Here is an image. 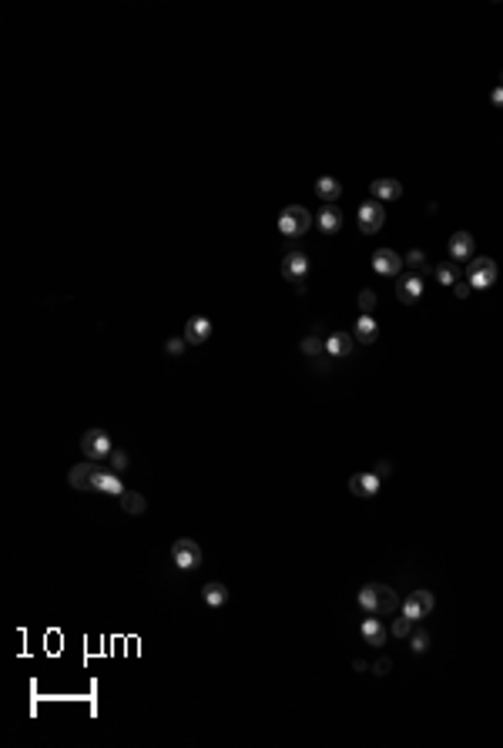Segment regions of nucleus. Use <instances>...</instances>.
<instances>
[{"instance_id": "1", "label": "nucleus", "mask_w": 503, "mask_h": 748, "mask_svg": "<svg viewBox=\"0 0 503 748\" xmlns=\"http://www.w3.org/2000/svg\"><path fill=\"white\" fill-rule=\"evenodd\" d=\"M359 608L369 611V614H393L400 608V597L386 584H366L359 591Z\"/></svg>"}, {"instance_id": "2", "label": "nucleus", "mask_w": 503, "mask_h": 748, "mask_svg": "<svg viewBox=\"0 0 503 748\" xmlns=\"http://www.w3.org/2000/svg\"><path fill=\"white\" fill-rule=\"evenodd\" d=\"M309 229H312V215L302 208V205H289V208H282V215H279V232H282V235H289V239H302Z\"/></svg>"}, {"instance_id": "3", "label": "nucleus", "mask_w": 503, "mask_h": 748, "mask_svg": "<svg viewBox=\"0 0 503 748\" xmlns=\"http://www.w3.org/2000/svg\"><path fill=\"white\" fill-rule=\"evenodd\" d=\"M466 282L473 285L477 292L490 289L493 282H497V262H493L490 255H480V259H473L470 262V268H466Z\"/></svg>"}, {"instance_id": "4", "label": "nucleus", "mask_w": 503, "mask_h": 748, "mask_svg": "<svg viewBox=\"0 0 503 748\" xmlns=\"http://www.w3.org/2000/svg\"><path fill=\"white\" fill-rule=\"evenodd\" d=\"M171 557H175V564H178L181 571H195V567L202 564V544H198V540H188V537H181V540L171 544Z\"/></svg>"}, {"instance_id": "5", "label": "nucleus", "mask_w": 503, "mask_h": 748, "mask_svg": "<svg viewBox=\"0 0 503 748\" xmlns=\"http://www.w3.org/2000/svg\"><path fill=\"white\" fill-rule=\"evenodd\" d=\"M433 604H436V601H433V591H426V587H420V591H413V594L406 597V601H403L400 608H403V614H406V618H410V621H423L426 614H429V611H433Z\"/></svg>"}, {"instance_id": "6", "label": "nucleus", "mask_w": 503, "mask_h": 748, "mask_svg": "<svg viewBox=\"0 0 503 748\" xmlns=\"http://www.w3.org/2000/svg\"><path fill=\"white\" fill-rule=\"evenodd\" d=\"M309 255L306 252H289L282 259V276L289 282H296L299 289H306V276H309Z\"/></svg>"}, {"instance_id": "7", "label": "nucleus", "mask_w": 503, "mask_h": 748, "mask_svg": "<svg viewBox=\"0 0 503 748\" xmlns=\"http://www.w3.org/2000/svg\"><path fill=\"white\" fill-rule=\"evenodd\" d=\"M81 450H84V457H91V460H104V457H111V436L104 430H88L84 436H81Z\"/></svg>"}, {"instance_id": "8", "label": "nucleus", "mask_w": 503, "mask_h": 748, "mask_svg": "<svg viewBox=\"0 0 503 748\" xmlns=\"http://www.w3.org/2000/svg\"><path fill=\"white\" fill-rule=\"evenodd\" d=\"M359 232H366V235H376V232L383 229V222H386V208H383V205L376 202H362L359 205Z\"/></svg>"}, {"instance_id": "9", "label": "nucleus", "mask_w": 503, "mask_h": 748, "mask_svg": "<svg viewBox=\"0 0 503 748\" xmlns=\"http://www.w3.org/2000/svg\"><path fill=\"white\" fill-rule=\"evenodd\" d=\"M94 477H98V463L94 460H84V463H74L67 470V483L74 490H94Z\"/></svg>"}, {"instance_id": "10", "label": "nucleus", "mask_w": 503, "mask_h": 748, "mask_svg": "<svg viewBox=\"0 0 503 748\" xmlns=\"http://www.w3.org/2000/svg\"><path fill=\"white\" fill-rule=\"evenodd\" d=\"M403 266H406V262H403V259L393 252V249H376V252H373V268L379 272V276H386V279L400 276Z\"/></svg>"}, {"instance_id": "11", "label": "nucleus", "mask_w": 503, "mask_h": 748, "mask_svg": "<svg viewBox=\"0 0 503 748\" xmlns=\"http://www.w3.org/2000/svg\"><path fill=\"white\" fill-rule=\"evenodd\" d=\"M94 490H101V494H108V497H121V494H125V483H121V473H115V470H104V467H98V477H94Z\"/></svg>"}, {"instance_id": "12", "label": "nucleus", "mask_w": 503, "mask_h": 748, "mask_svg": "<svg viewBox=\"0 0 503 748\" xmlns=\"http://www.w3.org/2000/svg\"><path fill=\"white\" fill-rule=\"evenodd\" d=\"M379 487H383L379 473H356V477H349V490L356 497H376Z\"/></svg>"}, {"instance_id": "13", "label": "nucleus", "mask_w": 503, "mask_h": 748, "mask_svg": "<svg viewBox=\"0 0 503 748\" xmlns=\"http://www.w3.org/2000/svg\"><path fill=\"white\" fill-rule=\"evenodd\" d=\"M369 195H373L376 202H396L403 195V185L396 178H376L373 185H369Z\"/></svg>"}, {"instance_id": "14", "label": "nucleus", "mask_w": 503, "mask_h": 748, "mask_svg": "<svg viewBox=\"0 0 503 748\" xmlns=\"http://www.w3.org/2000/svg\"><path fill=\"white\" fill-rule=\"evenodd\" d=\"M208 336H212V322H208L205 316H192L185 322V339H188V346L208 343Z\"/></svg>"}, {"instance_id": "15", "label": "nucleus", "mask_w": 503, "mask_h": 748, "mask_svg": "<svg viewBox=\"0 0 503 748\" xmlns=\"http://www.w3.org/2000/svg\"><path fill=\"white\" fill-rule=\"evenodd\" d=\"M473 255V235L470 232H453L450 235V259L453 262H466Z\"/></svg>"}, {"instance_id": "16", "label": "nucleus", "mask_w": 503, "mask_h": 748, "mask_svg": "<svg viewBox=\"0 0 503 748\" xmlns=\"http://www.w3.org/2000/svg\"><path fill=\"white\" fill-rule=\"evenodd\" d=\"M420 295H423V276H416V272L403 276V279H400V299H403V302L413 305Z\"/></svg>"}, {"instance_id": "17", "label": "nucleus", "mask_w": 503, "mask_h": 748, "mask_svg": "<svg viewBox=\"0 0 503 748\" xmlns=\"http://www.w3.org/2000/svg\"><path fill=\"white\" fill-rule=\"evenodd\" d=\"M362 638H366V645H373V647H379V645H386V624L379 621V618H366L362 621Z\"/></svg>"}, {"instance_id": "18", "label": "nucleus", "mask_w": 503, "mask_h": 748, "mask_svg": "<svg viewBox=\"0 0 503 748\" xmlns=\"http://www.w3.org/2000/svg\"><path fill=\"white\" fill-rule=\"evenodd\" d=\"M316 222H319V229H323L325 235H335V232L342 229V212H339L335 205H325L323 212L316 215Z\"/></svg>"}, {"instance_id": "19", "label": "nucleus", "mask_w": 503, "mask_h": 748, "mask_svg": "<svg viewBox=\"0 0 503 748\" xmlns=\"http://www.w3.org/2000/svg\"><path fill=\"white\" fill-rule=\"evenodd\" d=\"M202 597H205L208 608H221V604L229 601V587L221 581H208L205 587H202Z\"/></svg>"}, {"instance_id": "20", "label": "nucleus", "mask_w": 503, "mask_h": 748, "mask_svg": "<svg viewBox=\"0 0 503 748\" xmlns=\"http://www.w3.org/2000/svg\"><path fill=\"white\" fill-rule=\"evenodd\" d=\"M316 195L319 198H325V202L333 205L339 195H342V185H339V178H333V175H323L319 181H316Z\"/></svg>"}, {"instance_id": "21", "label": "nucleus", "mask_w": 503, "mask_h": 748, "mask_svg": "<svg viewBox=\"0 0 503 748\" xmlns=\"http://www.w3.org/2000/svg\"><path fill=\"white\" fill-rule=\"evenodd\" d=\"M376 336H379L376 319L369 316V312H362V316L356 319V339H359V343H376Z\"/></svg>"}, {"instance_id": "22", "label": "nucleus", "mask_w": 503, "mask_h": 748, "mask_svg": "<svg viewBox=\"0 0 503 748\" xmlns=\"http://www.w3.org/2000/svg\"><path fill=\"white\" fill-rule=\"evenodd\" d=\"M121 510L131 514V517H141L144 510H148V500H144L141 494H134V490H125V494H121Z\"/></svg>"}, {"instance_id": "23", "label": "nucleus", "mask_w": 503, "mask_h": 748, "mask_svg": "<svg viewBox=\"0 0 503 748\" xmlns=\"http://www.w3.org/2000/svg\"><path fill=\"white\" fill-rule=\"evenodd\" d=\"M325 353H329V356H349V353H352V336H346V332H333V336L325 339Z\"/></svg>"}, {"instance_id": "24", "label": "nucleus", "mask_w": 503, "mask_h": 748, "mask_svg": "<svg viewBox=\"0 0 503 748\" xmlns=\"http://www.w3.org/2000/svg\"><path fill=\"white\" fill-rule=\"evenodd\" d=\"M436 282H439V285H456V282H460V268H456V262H443V266H436Z\"/></svg>"}, {"instance_id": "25", "label": "nucleus", "mask_w": 503, "mask_h": 748, "mask_svg": "<svg viewBox=\"0 0 503 748\" xmlns=\"http://www.w3.org/2000/svg\"><path fill=\"white\" fill-rule=\"evenodd\" d=\"M389 634H393V638H410V634H413V621H410L406 614H400L396 621L389 624Z\"/></svg>"}, {"instance_id": "26", "label": "nucleus", "mask_w": 503, "mask_h": 748, "mask_svg": "<svg viewBox=\"0 0 503 748\" xmlns=\"http://www.w3.org/2000/svg\"><path fill=\"white\" fill-rule=\"evenodd\" d=\"M108 463H111V470H115V473H125V470H128V453H125V450H111Z\"/></svg>"}, {"instance_id": "27", "label": "nucleus", "mask_w": 503, "mask_h": 748, "mask_svg": "<svg viewBox=\"0 0 503 748\" xmlns=\"http://www.w3.org/2000/svg\"><path fill=\"white\" fill-rule=\"evenodd\" d=\"M410 647H413L416 654H423L426 647H429V634H426V631H413V634H410Z\"/></svg>"}, {"instance_id": "28", "label": "nucleus", "mask_w": 503, "mask_h": 748, "mask_svg": "<svg viewBox=\"0 0 503 748\" xmlns=\"http://www.w3.org/2000/svg\"><path fill=\"white\" fill-rule=\"evenodd\" d=\"M323 349H325V343H323V339H316V336L302 339V353H306V356H319Z\"/></svg>"}, {"instance_id": "29", "label": "nucleus", "mask_w": 503, "mask_h": 748, "mask_svg": "<svg viewBox=\"0 0 503 748\" xmlns=\"http://www.w3.org/2000/svg\"><path fill=\"white\" fill-rule=\"evenodd\" d=\"M373 305H376V292H373V289H362V292H359V309L373 316Z\"/></svg>"}, {"instance_id": "30", "label": "nucleus", "mask_w": 503, "mask_h": 748, "mask_svg": "<svg viewBox=\"0 0 503 748\" xmlns=\"http://www.w3.org/2000/svg\"><path fill=\"white\" fill-rule=\"evenodd\" d=\"M403 262H406V266H413V268H416V276H420V268L426 272V255L420 252V249H416V252H410L406 259H403Z\"/></svg>"}, {"instance_id": "31", "label": "nucleus", "mask_w": 503, "mask_h": 748, "mask_svg": "<svg viewBox=\"0 0 503 748\" xmlns=\"http://www.w3.org/2000/svg\"><path fill=\"white\" fill-rule=\"evenodd\" d=\"M185 343L188 339H168V356H181L185 353Z\"/></svg>"}, {"instance_id": "32", "label": "nucleus", "mask_w": 503, "mask_h": 748, "mask_svg": "<svg viewBox=\"0 0 503 748\" xmlns=\"http://www.w3.org/2000/svg\"><path fill=\"white\" fill-rule=\"evenodd\" d=\"M453 292H456V299H470L473 285H470V282H456V285H453Z\"/></svg>"}, {"instance_id": "33", "label": "nucleus", "mask_w": 503, "mask_h": 748, "mask_svg": "<svg viewBox=\"0 0 503 748\" xmlns=\"http://www.w3.org/2000/svg\"><path fill=\"white\" fill-rule=\"evenodd\" d=\"M373 672L379 674V678H383V674H389V658H379V661H376V664H373Z\"/></svg>"}, {"instance_id": "34", "label": "nucleus", "mask_w": 503, "mask_h": 748, "mask_svg": "<svg viewBox=\"0 0 503 748\" xmlns=\"http://www.w3.org/2000/svg\"><path fill=\"white\" fill-rule=\"evenodd\" d=\"M490 101L497 104V108H503V84L500 88H493V94H490Z\"/></svg>"}, {"instance_id": "35", "label": "nucleus", "mask_w": 503, "mask_h": 748, "mask_svg": "<svg viewBox=\"0 0 503 748\" xmlns=\"http://www.w3.org/2000/svg\"><path fill=\"white\" fill-rule=\"evenodd\" d=\"M500 81H503V74H500Z\"/></svg>"}]
</instances>
